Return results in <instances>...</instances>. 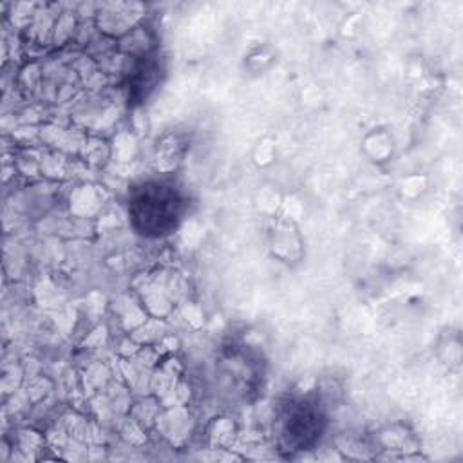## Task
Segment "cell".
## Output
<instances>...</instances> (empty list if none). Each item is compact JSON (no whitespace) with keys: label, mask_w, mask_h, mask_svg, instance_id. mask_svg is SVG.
<instances>
[{"label":"cell","mask_w":463,"mask_h":463,"mask_svg":"<svg viewBox=\"0 0 463 463\" xmlns=\"http://www.w3.org/2000/svg\"><path fill=\"white\" fill-rule=\"evenodd\" d=\"M177 215L179 197L168 186L148 184L132 203V217L139 222L143 233H165L175 226Z\"/></svg>","instance_id":"obj_1"},{"label":"cell","mask_w":463,"mask_h":463,"mask_svg":"<svg viewBox=\"0 0 463 463\" xmlns=\"http://www.w3.org/2000/svg\"><path fill=\"white\" fill-rule=\"evenodd\" d=\"M309 402H298L291 407L288 414V421L284 425V438L295 449H304L311 441H315L320 432L322 414L317 407H311Z\"/></svg>","instance_id":"obj_2"}]
</instances>
